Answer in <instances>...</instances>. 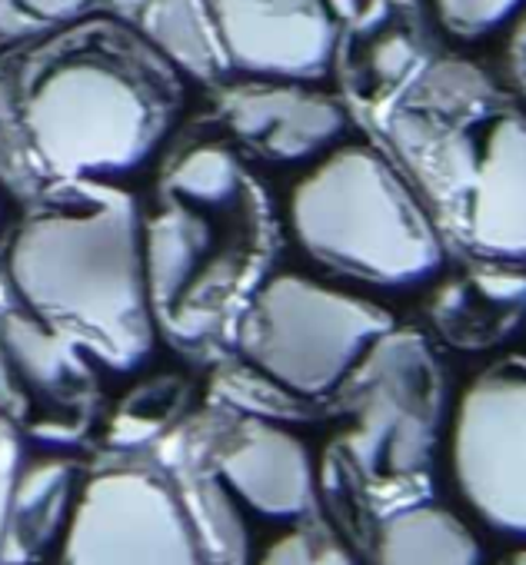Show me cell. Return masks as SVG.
<instances>
[{
	"label": "cell",
	"instance_id": "6da1fadb",
	"mask_svg": "<svg viewBox=\"0 0 526 565\" xmlns=\"http://www.w3.org/2000/svg\"><path fill=\"white\" fill-rule=\"evenodd\" d=\"M18 297L34 317L107 366H137L154 343L137 200L104 180H64L8 253Z\"/></svg>",
	"mask_w": 526,
	"mask_h": 565
},
{
	"label": "cell",
	"instance_id": "7a4b0ae2",
	"mask_svg": "<svg viewBox=\"0 0 526 565\" xmlns=\"http://www.w3.org/2000/svg\"><path fill=\"white\" fill-rule=\"evenodd\" d=\"M173 64L140 34L71 31L18 81L21 114L48 177L104 180L134 170L164 137Z\"/></svg>",
	"mask_w": 526,
	"mask_h": 565
},
{
	"label": "cell",
	"instance_id": "3957f363",
	"mask_svg": "<svg viewBox=\"0 0 526 565\" xmlns=\"http://www.w3.org/2000/svg\"><path fill=\"white\" fill-rule=\"evenodd\" d=\"M287 216L314 259L383 287L420 282L443 263L427 210L400 173L364 143L337 147L307 170L294 183Z\"/></svg>",
	"mask_w": 526,
	"mask_h": 565
},
{
	"label": "cell",
	"instance_id": "277c9868",
	"mask_svg": "<svg viewBox=\"0 0 526 565\" xmlns=\"http://www.w3.org/2000/svg\"><path fill=\"white\" fill-rule=\"evenodd\" d=\"M390 330L393 320L377 303L301 273H277L250 297L236 343L271 383L297 396H324Z\"/></svg>",
	"mask_w": 526,
	"mask_h": 565
},
{
	"label": "cell",
	"instance_id": "5b68a950",
	"mask_svg": "<svg viewBox=\"0 0 526 565\" xmlns=\"http://www.w3.org/2000/svg\"><path fill=\"white\" fill-rule=\"evenodd\" d=\"M450 472L490 529L526 539V366H493L460 393Z\"/></svg>",
	"mask_w": 526,
	"mask_h": 565
},
{
	"label": "cell",
	"instance_id": "8992f818",
	"mask_svg": "<svg viewBox=\"0 0 526 565\" xmlns=\"http://www.w3.org/2000/svg\"><path fill=\"white\" fill-rule=\"evenodd\" d=\"M64 565H203L177 495L154 476H94L74 502Z\"/></svg>",
	"mask_w": 526,
	"mask_h": 565
},
{
	"label": "cell",
	"instance_id": "52a82bcc",
	"mask_svg": "<svg viewBox=\"0 0 526 565\" xmlns=\"http://www.w3.org/2000/svg\"><path fill=\"white\" fill-rule=\"evenodd\" d=\"M340 386H350L354 399V459L370 472L420 469L436 419V383L423 347L390 330Z\"/></svg>",
	"mask_w": 526,
	"mask_h": 565
},
{
	"label": "cell",
	"instance_id": "ba28073f",
	"mask_svg": "<svg viewBox=\"0 0 526 565\" xmlns=\"http://www.w3.org/2000/svg\"><path fill=\"white\" fill-rule=\"evenodd\" d=\"M227 67L267 81H314L337 47L330 0H207Z\"/></svg>",
	"mask_w": 526,
	"mask_h": 565
},
{
	"label": "cell",
	"instance_id": "9c48e42d",
	"mask_svg": "<svg viewBox=\"0 0 526 565\" xmlns=\"http://www.w3.org/2000/svg\"><path fill=\"white\" fill-rule=\"evenodd\" d=\"M227 127L256 153L297 163L334 147L347 130V114L337 100L304 87V81H256L223 94Z\"/></svg>",
	"mask_w": 526,
	"mask_h": 565
},
{
	"label": "cell",
	"instance_id": "30bf717a",
	"mask_svg": "<svg viewBox=\"0 0 526 565\" xmlns=\"http://www.w3.org/2000/svg\"><path fill=\"white\" fill-rule=\"evenodd\" d=\"M470 243L499 259H526V117L499 114L476 147L466 183Z\"/></svg>",
	"mask_w": 526,
	"mask_h": 565
},
{
	"label": "cell",
	"instance_id": "8fae6325",
	"mask_svg": "<svg viewBox=\"0 0 526 565\" xmlns=\"http://www.w3.org/2000/svg\"><path fill=\"white\" fill-rule=\"evenodd\" d=\"M223 486L267 519H297L314 505L317 472L307 443L274 423L246 419L217 459Z\"/></svg>",
	"mask_w": 526,
	"mask_h": 565
},
{
	"label": "cell",
	"instance_id": "7c38bea8",
	"mask_svg": "<svg viewBox=\"0 0 526 565\" xmlns=\"http://www.w3.org/2000/svg\"><path fill=\"white\" fill-rule=\"evenodd\" d=\"M207 249L210 226L180 196H170L167 206L144 223V269L154 317L180 303V297L197 294Z\"/></svg>",
	"mask_w": 526,
	"mask_h": 565
},
{
	"label": "cell",
	"instance_id": "4fadbf2b",
	"mask_svg": "<svg viewBox=\"0 0 526 565\" xmlns=\"http://www.w3.org/2000/svg\"><path fill=\"white\" fill-rule=\"evenodd\" d=\"M380 565H483L476 535L440 505H410L390 515L377 542Z\"/></svg>",
	"mask_w": 526,
	"mask_h": 565
},
{
	"label": "cell",
	"instance_id": "5bb4252c",
	"mask_svg": "<svg viewBox=\"0 0 526 565\" xmlns=\"http://www.w3.org/2000/svg\"><path fill=\"white\" fill-rule=\"evenodd\" d=\"M137 24L160 57L197 81H213L227 67L207 0H150Z\"/></svg>",
	"mask_w": 526,
	"mask_h": 565
},
{
	"label": "cell",
	"instance_id": "9a60e30c",
	"mask_svg": "<svg viewBox=\"0 0 526 565\" xmlns=\"http://www.w3.org/2000/svg\"><path fill=\"white\" fill-rule=\"evenodd\" d=\"M71 502V466L61 459H44L18 472L8 539H21L24 552L44 545Z\"/></svg>",
	"mask_w": 526,
	"mask_h": 565
},
{
	"label": "cell",
	"instance_id": "2e32d148",
	"mask_svg": "<svg viewBox=\"0 0 526 565\" xmlns=\"http://www.w3.org/2000/svg\"><path fill=\"white\" fill-rule=\"evenodd\" d=\"M0 347L8 350L18 373L41 386H57L77 366L74 343L34 313L8 317L4 327H0Z\"/></svg>",
	"mask_w": 526,
	"mask_h": 565
},
{
	"label": "cell",
	"instance_id": "e0dca14e",
	"mask_svg": "<svg viewBox=\"0 0 526 565\" xmlns=\"http://www.w3.org/2000/svg\"><path fill=\"white\" fill-rule=\"evenodd\" d=\"M243 173L223 143H197L167 170V193L197 206H220L240 193Z\"/></svg>",
	"mask_w": 526,
	"mask_h": 565
},
{
	"label": "cell",
	"instance_id": "ac0fdd59",
	"mask_svg": "<svg viewBox=\"0 0 526 565\" xmlns=\"http://www.w3.org/2000/svg\"><path fill=\"white\" fill-rule=\"evenodd\" d=\"M41 177L48 173L31 143L21 100H18V84L0 81V180L14 186V193L34 196L41 193Z\"/></svg>",
	"mask_w": 526,
	"mask_h": 565
},
{
	"label": "cell",
	"instance_id": "d6986e66",
	"mask_svg": "<svg viewBox=\"0 0 526 565\" xmlns=\"http://www.w3.org/2000/svg\"><path fill=\"white\" fill-rule=\"evenodd\" d=\"M253 565H357V558L330 532L294 525L263 548Z\"/></svg>",
	"mask_w": 526,
	"mask_h": 565
},
{
	"label": "cell",
	"instance_id": "ffe728a7",
	"mask_svg": "<svg viewBox=\"0 0 526 565\" xmlns=\"http://www.w3.org/2000/svg\"><path fill=\"white\" fill-rule=\"evenodd\" d=\"M526 0H436V14L446 31L460 38H480L509 21Z\"/></svg>",
	"mask_w": 526,
	"mask_h": 565
},
{
	"label": "cell",
	"instance_id": "44dd1931",
	"mask_svg": "<svg viewBox=\"0 0 526 565\" xmlns=\"http://www.w3.org/2000/svg\"><path fill=\"white\" fill-rule=\"evenodd\" d=\"M14 4L41 28H57V24H71L81 14L91 11L94 0H14Z\"/></svg>",
	"mask_w": 526,
	"mask_h": 565
},
{
	"label": "cell",
	"instance_id": "7402d4cb",
	"mask_svg": "<svg viewBox=\"0 0 526 565\" xmlns=\"http://www.w3.org/2000/svg\"><path fill=\"white\" fill-rule=\"evenodd\" d=\"M18 449L14 443L0 439V548H4L8 539V525H11V502H14V482H18Z\"/></svg>",
	"mask_w": 526,
	"mask_h": 565
},
{
	"label": "cell",
	"instance_id": "603a6c76",
	"mask_svg": "<svg viewBox=\"0 0 526 565\" xmlns=\"http://www.w3.org/2000/svg\"><path fill=\"white\" fill-rule=\"evenodd\" d=\"M410 61H413V47L403 38L393 34V38H387L377 47V61L374 64H377V74L380 77H390L393 81V77H403V71L410 67Z\"/></svg>",
	"mask_w": 526,
	"mask_h": 565
},
{
	"label": "cell",
	"instance_id": "cb8c5ba5",
	"mask_svg": "<svg viewBox=\"0 0 526 565\" xmlns=\"http://www.w3.org/2000/svg\"><path fill=\"white\" fill-rule=\"evenodd\" d=\"M44 31L41 24H34L14 0H0V41H21Z\"/></svg>",
	"mask_w": 526,
	"mask_h": 565
},
{
	"label": "cell",
	"instance_id": "d4e9b609",
	"mask_svg": "<svg viewBox=\"0 0 526 565\" xmlns=\"http://www.w3.org/2000/svg\"><path fill=\"white\" fill-rule=\"evenodd\" d=\"M18 399V383H14V363L8 350L0 347V406H11Z\"/></svg>",
	"mask_w": 526,
	"mask_h": 565
},
{
	"label": "cell",
	"instance_id": "484cf974",
	"mask_svg": "<svg viewBox=\"0 0 526 565\" xmlns=\"http://www.w3.org/2000/svg\"><path fill=\"white\" fill-rule=\"evenodd\" d=\"M107 4H111L114 14H120L127 21H137L144 14V8L150 4V0H107Z\"/></svg>",
	"mask_w": 526,
	"mask_h": 565
}]
</instances>
